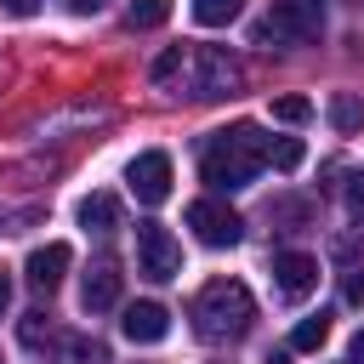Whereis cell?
Returning <instances> with one entry per match:
<instances>
[{
    "mask_svg": "<svg viewBox=\"0 0 364 364\" xmlns=\"http://www.w3.org/2000/svg\"><path fill=\"white\" fill-rule=\"evenodd\" d=\"M341 193H347V210L364 216V171H347V188H341Z\"/></svg>",
    "mask_w": 364,
    "mask_h": 364,
    "instance_id": "obj_21",
    "label": "cell"
},
{
    "mask_svg": "<svg viewBox=\"0 0 364 364\" xmlns=\"http://www.w3.org/2000/svg\"><path fill=\"white\" fill-rule=\"evenodd\" d=\"M119 330H125L136 347H154V341H165V336H171V313H165L159 301H131V307H125V318H119Z\"/></svg>",
    "mask_w": 364,
    "mask_h": 364,
    "instance_id": "obj_11",
    "label": "cell"
},
{
    "mask_svg": "<svg viewBox=\"0 0 364 364\" xmlns=\"http://www.w3.org/2000/svg\"><path fill=\"white\" fill-rule=\"evenodd\" d=\"M267 364H290V358H267Z\"/></svg>",
    "mask_w": 364,
    "mask_h": 364,
    "instance_id": "obj_27",
    "label": "cell"
},
{
    "mask_svg": "<svg viewBox=\"0 0 364 364\" xmlns=\"http://www.w3.org/2000/svg\"><path fill=\"white\" fill-rule=\"evenodd\" d=\"M46 313H28L23 318V347H40V341H51V324H40Z\"/></svg>",
    "mask_w": 364,
    "mask_h": 364,
    "instance_id": "obj_20",
    "label": "cell"
},
{
    "mask_svg": "<svg viewBox=\"0 0 364 364\" xmlns=\"http://www.w3.org/2000/svg\"><path fill=\"white\" fill-rule=\"evenodd\" d=\"M324 114H330L336 131H364V97H358V91H336Z\"/></svg>",
    "mask_w": 364,
    "mask_h": 364,
    "instance_id": "obj_13",
    "label": "cell"
},
{
    "mask_svg": "<svg viewBox=\"0 0 364 364\" xmlns=\"http://www.w3.org/2000/svg\"><path fill=\"white\" fill-rule=\"evenodd\" d=\"M188 228H193V239H199V245H210V250H228V245H239V239H245L239 210H228L222 199H193V205H188Z\"/></svg>",
    "mask_w": 364,
    "mask_h": 364,
    "instance_id": "obj_6",
    "label": "cell"
},
{
    "mask_svg": "<svg viewBox=\"0 0 364 364\" xmlns=\"http://www.w3.org/2000/svg\"><path fill=\"white\" fill-rule=\"evenodd\" d=\"M125 182H131L136 205H165V199H171V154H159V148L136 154L131 171H125Z\"/></svg>",
    "mask_w": 364,
    "mask_h": 364,
    "instance_id": "obj_7",
    "label": "cell"
},
{
    "mask_svg": "<svg viewBox=\"0 0 364 364\" xmlns=\"http://www.w3.org/2000/svg\"><path fill=\"white\" fill-rule=\"evenodd\" d=\"M239 11H245V0H193V23H205V28H222Z\"/></svg>",
    "mask_w": 364,
    "mask_h": 364,
    "instance_id": "obj_16",
    "label": "cell"
},
{
    "mask_svg": "<svg viewBox=\"0 0 364 364\" xmlns=\"http://www.w3.org/2000/svg\"><path fill=\"white\" fill-rule=\"evenodd\" d=\"M273 119L301 125V119H313V102H307V97H273Z\"/></svg>",
    "mask_w": 364,
    "mask_h": 364,
    "instance_id": "obj_18",
    "label": "cell"
},
{
    "mask_svg": "<svg viewBox=\"0 0 364 364\" xmlns=\"http://www.w3.org/2000/svg\"><path fill=\"white\" fill-rule=\"evenodd\" d=\"M68 262H74V250L63 245V239H51V245H40V250H28V284L40 290V296H51L57 284H63V273H68Z\"/></svg>",
    "mask_w": 364,
    "mask_h": 364,
    "instance_id": "obj_10",
    "label": "cell"
},
{
    "mask_svg": "<svg viewBox=\"0 0 364 364\" xmlns=\"http://www.w3.org/2000/svg\"><path fill=\"white\" fill-rule=\"evenodd\" d=\"M307 159V148L296 142V136H267V165H279V171H296Z\"/></svg>",
    "mask_w": 364,
    "mask_h": 364,
    "instance_id": "obj_17",
    "label": "cell"
},
{
    "mask_svg": "<svg viewBox=\"0 0 364 364\" xmlns=\"http://www.w3.org/2000/svg\"><path fill=\"white\" fill-rule=\"evenodd\" d=\"M114 301H119V262L114 256H97L85 267V279H80V307L85 313H108Z\"/></svg>",
    "mask_w": 364,
    "mask_h": 364,
    "instance_id": "obj_9",
    "label": "cell"
},
{
    "mask_svg": "<svg viewBox=\"0 0 364 364\" xmlns=\"http://www.w3.org/2000/svg\"><path fill=\"white\" fill-rule=\"evenodd\" d=\"M250 324H256V301H250V290L239 279H210L193 296V330H199V341H239Z\"/></svg>",
    "mask_w": 364,
    "mask_h": 364,
    "instance_id": "obj_2",
    "label": "cell"
},
{
    "mask_svg": "<svg viewBox=\"0 0 364 364\" xmlns=\"http://www.w3.org/2000/svg\"><path fill=\"white\" fill-rule=\"evenodd\" d=\"M273 290H279L284 301H307V296L318 290V262H313L307 250H284V256H273Z\"/></svg>",
    "mask_w": 364,
    "mask_h": 364,
    "instance_id": "obj_8",
    "label": "cell"
},
{
    "mask_svg": "<svg viewBox=\"0 0 364 364\" xmlns=\"http://www.w3.org/2000/svg\"><path fill=\"white\" fill-rule=\"evenodd\" d=\"M324 34V0H273V11L256 23V40L273 46H313Z\"/></svg>",
    "mask_w": 364,
    "mask_h": 364,
    "instance_id": "obj_4",
    "label": "cell"
},
{
    "mask_svg": "<svg viewBox=\"0 0 364 364\" xmlns=\"http://www.w3.org/2000/svg\"><path fill=\"white\" fill-rule=\"evenodd\" d=\"M136 273L154 279V284H165V279L182 273V245L171 239L165 222H136Z\"/></svg>",
    "mask_w": 364,
    "mask_h": 364,
    "instance_id": "obj_5",
    "label": "cell"
},
{
    "mask_svg": "<svg viewBox=\"0 0 364 364\" xmlns=\"http://www.w3.org/2000/svg\"><path fill=\"white\" fill-rule=\"evenodd\" d=\"M347 364H364V330H358V336L347 341Z\"/></svg>",
    "mask_w": 364,
    "mask_h": 364,
    "instance_id": "obj_24",
    "label": "cell"
},
{
    "mask_svg": "<svg viewBox=\"0 0 364 364\" xmlns=\"http://www.w3.org/2000/svg\"><path fill=\"white\" fill-rule=\"evenodd\" d=\"M171 17V0H131L125 6V28H159Z\"/></svg>",
    "mask_w": 364,
    "mask_h": 364,
    "instance_id": "obj_15",
    "label": "cell"
},
{
    "mask_svg": "<svg viewBox=\"0 0 364 364\" xmlns=\"http://www.w3.org/2000/svg\"><path fill=\"white\" fill-rule=\"evenodd\" d=\"M0 6H6L11 17H34V6H40V0H0Z\"/></svg>",
    "mask_w": 364,
    "mask_h": 364,
    "instance_id": "obj_23",
    "label": "cell"
},
{
    "mask_svg": "<svg viewBox=\"0 0 364 364\" xmlns=\"http://www.w3.org/2000/svg\"><path fill=\"white\" fill-rule=\"evenodd\" d=\"M182 57H188L182 46H171V51H159V57H154V80H159V85H171V80L182 74Z\"/></svg>",
    "mask_w": 364,
    "mask_h": 364,
    "instance_id": "obj_19",
    "label": "cell"
},
{
    "mask_svg": "<svg viewBox=\"0 0 364 364\" xmlns=\"http://www.w3.org/2000/svg\"><path fill=\"white\" fill-rule=\"evenodd\" d=\"M341 296H347V301H364V267H347V279H341Z\"/></svg>",
    "mask_w": 364,
    "mask_h": 364,
    "instance_id": "obj_22",
    "label": "cell"
},
{
    "mask_svg": "<svg viewBox=\"0 0 364 364\" xmlns=\"http://www.w3.org/2000/svg\"><path fill=\"white\" fill-rule=\"evenodd\" d=\"M262 165H267V136H262V125L239 119V125H228V131H216L205 142L199 176L210 182V193H239V188L256 182Z\"/></svg>",
    "mask_w": 364,
    "mask_h": 364,
    "instance_id": "obj_1",
    "label": "cell"
},
{
    "mask_svg": "<svg viewBox=\"0 0 364 364\" xmlns=\"http://www.w3.org/2000/svg\"><path fill=\"white\" fill-rule=\"evenodd\" d=\"M11 307V279H6V267H0V313Z\"/></svg>",
    "mask_w": 364,
    "mask_h": 364,
    "instance_id": "obj_26",
    "label": "cell"
},
{
    "mask_svg": "<svg viewBox=\"0 0 364 364\" xmlns=\"http://www.w3.org/2000/svg\"><path fill=\"white\" fill-rule=\"evenodd\" d=\"M74 216H80L85 233H114V228H119V199H114V193H85Z\"/></svg>",
    "mask_w": 364,
    "mask_h": 364,
    "instance_id": "obj_12",
    "label": "cell"
},
{
    "mask_svg": "<svg viewBox=\"0 0 364 364\" xmlns=\"http://www.w3.org/2000/svg\"><path fill=\"white\" fill-rule=\"evenodd\" d=\"M324 336H330V318H324V313H313V318H301V324L290 330V347H296V353H318V347H324Z\"/></svg>",
    "mask_w": 364,
    "mask_h": 364,
    "instance_id": "obj_14",
    "label": "cell"
},
{
    "mask_svg": "<svg viewBox=\"0 0 364 364\" xmlns=\"http://www.w3.org/2000/svg\"><path fill=\"white\" fill-rule=\"evenodd\" d=\"M182 85H188V97H199V102L239 97V91H245V68H239V57H228L222 46H193V51L182 57Z\"/></svg>",
    "mask_w": 364,
    "mask_h": 364,
    "instance_id": "obj_3",
    "label": "cell"
},
{
    "mask_svg": "<svg viewBox=\"0 0 364 364\" xmlns=\"http://www.w3.org/2000/svg\"><path fill=\"white\" fill-rule=\"evenodd\" d=\"M108 0H68V11H80V17H91V11H102Z\"/></svg>",
    "mask_w": 364,
    "mask_h": 364,
    "instance_id": "obj_25",
    "label": "cell"
}]
</instances>
